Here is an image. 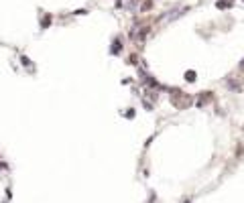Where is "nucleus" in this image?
Segmentation results:
<instances>
[{
	"label": "nucleus",
	"instance_id": "obj_1",
	"mask_svg": "<svg viewBox=\"0 0 244 203\" xmlns=\"http://www.w3.org/2000/svg\"><path fill=\"white\" fill-rule=\"evenodd\" d=\"M169 91H171V96H173V98H171V104H173L175 108H181V110H183V108H189V106H191V98L183 96L181 90H169Z\"/></svg>",
	"mask_w": 244,
	"mask_h": 203
},
{
	"label": "nucleus",
	"instance_id": "obj_2",
	"mask_svg": "<svg viewBox=\"0 0 244 203\" xmlns=\"http://www.w3.org/2000/svg\"><path fill=\"white\" fill-rule=\"evenodd\" d=\"M147 35H149V26H147V24H142V26L132 29L130 37H132V39H136V41H144V39H147Z\"/></svg>",
	"mask_w": 244,
	"mask_h": 203
},
{
	"label": "nucleus",
	"instance_id": "obj_3",
	"mask_svg": "<svg viewBox=\"0 0 244 203\" xmlns=\"http://www.w3.org/2000/svg\"><path fill=\"white\" fill-rule=\"evenodd\" d=\"M187 12V8H183V10H171V12H167V14H163L161 16V21H171V18H177V16H181V14H185Z\"/></svg>",
	"mask_w": 244,
	"mask_h": 203
},
{
	"label": "nucleus",
	"instance_id": "obj_4",
	"mask_svg": "<svg viewBox=\"0 0 244 203\" xmlns=\"http://www.w3.org/2000/svg\"><path fill=\"white\" fill-rule=\"evenodd\" d=\"M226 88L232 91H242V85H240V81H236V79H226Z\"/></svg>",
	"mask_w": 244,
	"mask_h": 203
},
{
	"label": "nucleus",
	"instance_id": "obj_5",
	"mask_svg": "<svg viewBox=\"0 0 244 203\" xmlns=\"http://www.w3.org/2000/svg\"><path fill=\"white\" fill-rule=\"evenodd\" d=\"M212 98H214V93H212V91H201V93L198 96V104H199V106H203V104H206L208 100H212Z\"/></svg>",
	"mask_w": 244,
	"mask_h": 203
},
{
	"label": "nucleus",
	"instance_id": "obj_6",
	"mask_svg": "<svg viewBox=\"0 0 244 203\" xmlns=\"http://www.w3.org/2000/svg\"><path fill=\"white\" fill-rule=\"evenodd\" d=\"M216 6H218L220 10H224V8H228V6H232V4H230V0H218V2H216Z\"/></svg>",
	"mask_w": 244,
	"mask_h": 203
},
{
	"label": "nucleus",
	"instance_id": "obj_7",
	"mask_svg": "<svg viewBox=\"0 0 244 203\" xmlns=\"http://www.w3.org/2000/svg\"><path fill=\"white\" fill-rule=\"evenodd\" d=\"M195 79H198L195 71H185V81H195Z\"/></svg>",
	"mask_w": 244,
	"mask_h": 203
},
{
	"label": "nucleus",
	"instance_id": "obj_8",
	"mask_svg": "<svg viewBox=\"0 0 244 203\" xmlns=\"http://www.w3.org/2000/svg\"><path fill=\"white\" fill-rule=\"evenodd\" d=\"M151 6H153L151 0H144V2H142V6H140V10H142V12H144V10H151Z\"/></svg>",
	"mask_w": 244,
	"mask_h": 203
},
{
	"label": "nucleus",
	"instance_id": "obj_9",
	"mask_svg": "<svg viewBox=\"0 0 244 203\" xmlns=\"http://www.w3.org/2000/svg\"><path fill=\"white\" fill-rule=\"evenodd\" d=\"M49 24H51V16L47 14V16H43V23H41V26L45 29V26H49Z\"/></svg>",
	"mask_w": 244,
	"mask_h": 203
},
{
	"label": "nucleus",
	"instance_id": "obj_10",
	"mask_svg": "<svg viewBox=\"0 0 244 203\" xmlns=\"http://www.w3.org/2000/svg\"><path fill=\"white\" fill-rule=\"evenodd\" d=\"M120 41H116V43H114V45H112V53H114V55H118V51H120Z\"/></svg>",
	"mask_w": 244,
	"mask_h": 203
},
{
	"label": "nucleus",
	"instance_id": "obj_11",
	"mask_svg": "<svg viewBox=\"0 0 244 203\" xmlns=\"http://www.w3.org/2000/svg\"><path fill=\"white\" fill-rule=\"evenodd\" d=\"M240 69H242V71H244V59H242V61H240Z\"/></svg>",
	"mask_w": 244,
	"mask_h": 203
}]
</instances>
